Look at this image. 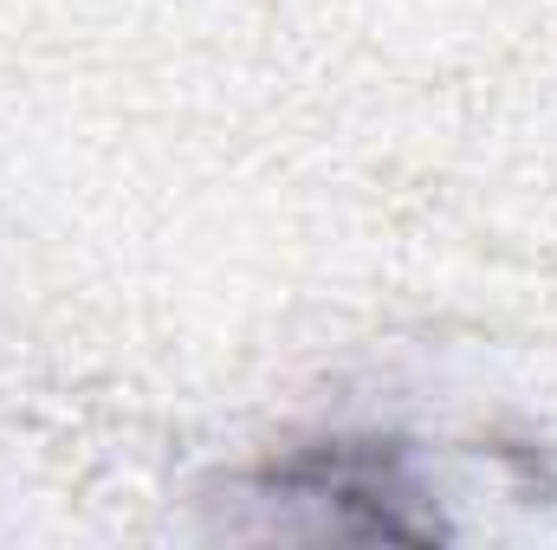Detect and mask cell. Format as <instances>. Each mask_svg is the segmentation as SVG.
<instances>
[{
  "instance_id": "obj_1",
  "label": "cell",
  "mask_w": 557,
  "mask_h": 550,
  "mask_svg": "<svg viewBox=\"0 0 557 550\" xmlns=\"http://www.w3.org/2000/svg\"><path fill=\"white\" fill-rule=\"evenodd\" d=\"M240 499L273 512L278 532L344 538V545H434L447 538L416 460L396 434H324L234 479Z\"/></svg>"
}]
</instances>
